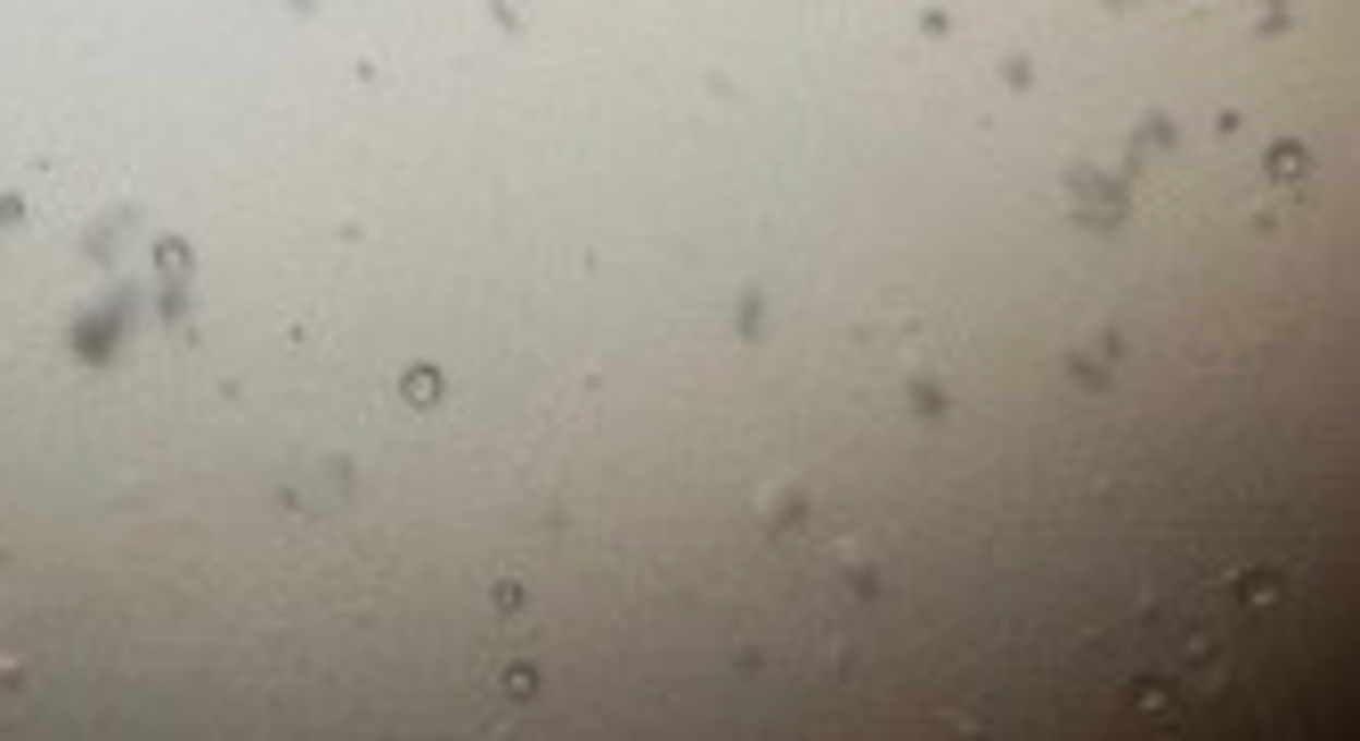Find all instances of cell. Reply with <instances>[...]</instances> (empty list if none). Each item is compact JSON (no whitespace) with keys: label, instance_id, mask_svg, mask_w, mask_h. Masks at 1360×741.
<instances>
[{"label":"cell","instance_id":"cell-1","mask_svg":"<svg viewBox=\"0 0 1360 741\" xmlns=\"http://www.w3.org/2000/svg\"><path fill=\"white\" fill-rule=\"evenodd\" d=\"M1076 187H1083V196H1092V204H1083V220H1092V229H1108V220H1125V196L1108 204V180H1100V171H1076Z\"/></svg>","mask_w":1360,"mask_h":741},{"label":"cell","instance_id":"cell-2","mask_svg":"<svg viewBox=\"0 0 1360 741\" xmlns=\"http://www.w3.org/2000/svg\"><path fill=\"white\" fill-rule=\"evenodd\" d=\"M1271 180H1279V187H1296V180H1312V155H1303L1296 139H1279V147H1271Z\"/></svg>","mask_w":1360,"mask_h":741},{"label":"cell","instance_id":"cell-3","mask_svg":"<svg viewBox=\"0 0 1360 741\" xmlns=\"http://www.w3.org/2000/svg\"><path fill=\"white\" fill-rule=\"evenodd\" d=\"M400 400H408V408H433V400H440V375H433V367H408Z\"/></svg>","mask_w":1360,"mask_h":741},{"label":"cell","instance_id":"cell-4","mask_svg":"<svg viewBox=\"0 0 1360 741\" xmlns=\"http://www.w3.org/2000/svg\"><path fill=\"white\" fill-rule=\"evenodd\" d=\"M1279 587H1287L1279 571H1247V587H1238V595H1247V603H1279Z\"/></svg>","mask_w":1360,"mask_h":741},{"label":"cell","instance_id":"cell-5","mask_svg":"<svg viewBox=\"0 0 1360 741\" xmlns=\"http://www.w3.org/2000/svg\"><path fill=\"white\" fill-rule=\"evenodd\" d=\"M506 693H513V701H530V693H538V668H530V660H513V668H506Z\"/></svg>","mask_w":1360,"mask_h":741}]
</instances>
